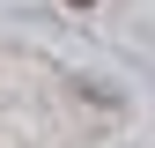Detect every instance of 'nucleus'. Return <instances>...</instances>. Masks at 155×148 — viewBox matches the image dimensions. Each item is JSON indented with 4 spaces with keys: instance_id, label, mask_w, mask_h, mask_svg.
Listing matches in <instances>:
<instances>
[{
    "instance_id": "nucleus-1",
    "label": "nucleus",
    "mask_w": 155,
    "mask_h": 148,
    "mask_svg": "<svg viewBox=\"0 0 155 148\" xmlns=\"http://www.w3.org/2000/svg\"><path fill=\"white\" fill-rule=\"evenodd\" d=\"M81 8H89V0H81Z\"/></svg>"
}]
</instances>
